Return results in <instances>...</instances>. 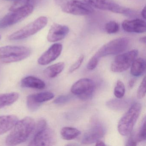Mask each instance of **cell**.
Listing matches in <instances>:
<instances>
[{
    "mask_svg": "<svg viewBox=\"0 0 146 146\" xmlns=\"http://www.w3.org/2000/svg\"><path fill=\"white\" fill-rule=\"evenodd\" d=\"M35 126V120L27 117L18 121L6 139L8 146H15L26 141L31 135Z\"/></svg>",
    "mask_w": 146,
    "mask_h": 146,
    "instance_id": "1",
    "label": "cell"
},
{
    "mask_svg": "<svg viewBox=\"0 0 146 146\" xmlns=\"http://www.w3.org/2000/svg\"><path fill=\"white\" fill-rule=\"evenodd\" d=\"M141 110V106L138 102L134 103L119 121L117 130L123 136H127L132 132Z\"/></svg>",
    "mask_w": 146,
    "mask_h": 146,
    "instance_id": "2",
    "label": "cell"
},
{
    "mask_svg": "<svg viewBox=\"0 0 146 146\" xmlns=\"http://www.w3.org/2000/svg\"><path fill=\"white\" fill-rule=\"evenodd\" d=\"M31 50L23 46H8L0 47V62L4 64L23 60L30 55Z\"/></svg>",
    "mask_w": 146,
    "mask_h": 146,
    "instance_id": "3",
    "label": "cell"
},
{
    "mask_svg": "<svg viewBox=\"0 0 146 146\" xmlns=\"http://www.w3.org/2000/svg\"><path fill=\"white\" fill-rule=\"evenodd\" d=\"M47 18L41 17L23 29L16 31L8 37L11 41L20 40L33 35L43 29L48 22Z\"/></svg>",
    "mask_w": 146,
    "mask_h": 146,
    "instance_id": "4",
    "label": "cell"
},
{
    "mask_svg": "<svg viewBox=\"0 0 146 146\" xmlns=\"http://www.w3.org/2000/svg\"><path fill=\"white\" fill-rule=\"evenodd\" d=\"M92 7L126 16H133L134 12L121 6L113 0H83Z\"/></svg>",
    "mask_w": 146,
    "mask_h": 146,
    "instance_id": "5",
    "label": "cell"
},
{
    "mask_svg": "<svg viewBox=\"0 0 146 146\" xmlns=\"http://www.w3.org/2000/svg\"><path fill=\"white\" fill-rule=\"evenodd\" d=\"M129 43L127 38H119L112 40L102 46L95 55L99 58L110 55L119 54L125 51Z\"/></svg>",
    "mask_w": 146,
    "mask_h": 146,
    "instance_id": "6",
    "label": "cell"
},
{
    "mask_svg": "<svg viewBox=\"0 0 146 146\" xmlns=\"http://www.w3.org/2000/svg\"><path fill=\"white\" fill-rule=\"evenodd\" d=\"M34 11L32 5H28L16 10L10 11L0 21V28H6L16 24L29 16Z\"/></svg>",
    "mask_w": 146,
    "mask_h": 146,
    "instance_id": "7",
    "label": "cell"
},
{
    "mask_svg": "<svg viewBox=\"0 0 146 146\" xmlns=\"http://www.w3.org/2000/svg\"><path fill=\"white\" fill-rule=\"evenodd\" d=\"M94 82L88 78H82L77 81L71 89L72 94L77 96L82 100H86L90 98L95 90Z\"/></svg>",
    "mask_w": 146,
    "mask_h": 146,
    "instance_id": "8",
    "label": "cell"
},
{
    "mask_svg": "<svg viewBox=\"0 0 146 146\" xmlns=\"http://www.w3.org/2000/svg\"><path fill=\"white\" fill-rule=\"evenodd\" d=\"M62 11L66 13L78 16L90 15L94 12L93 7L84 1L70 0L61 5Z\"/></svg>",
    "mask_w": 146,
    "mask_h": 146,
    "instance_id": "9",
    "label": "cell"
},
{
    "mask_svg": "<svg viewBox=\"0 0 146 146\" xmlns=\"http://www.w3.org/2000/svg\"><path fill=\"white\" fill-rule=\"evenodd\" d=\"M138 53V51L135 49L117 55L111 63V70L114 72H122L127 70L137 57Z\"/></svg>",
    "mask_w": 146,
    "mask_h": 146,
    "instance_id": "10",
    "label": "cell"
},
{
    "mask_svg": "<svg viewBox=\"0 0 146 146\" xmlns=\"http://www.w3.org/2000/svg\"><path fill=\"white\" fill-rule=\"evenodd\" d=\"M55 142L54 132L52 129L46 127L33 134L29 146H52Z\"/></svg>",
    "mask_w": 146,
    "mask_h": 146,
    "instance_id": "11",
    "label": "cell"
},
{
    "mask_svg": "<svg viewBox=\"0 0 146 146\" xmlns=\"http://www.w3.org/2000/svg\"><path fill=\"white\" fill-rule=\"evenodd\" d=\"M54 94L52 92H44L30 95L27 96V107L31 112L37 111L42 103L52 100Z\"/></svg>",
    "mask_w": 146,
    "mask_h": 146,
    "instance_id": "12",
    "label": "cell"
},
{
    "mask_svg": "<svg viewBox=\"0 0 146 146\" xmlns=\"http://www.w3.org/2000/svg\"><path fill=\"white\" fill-rule=\"evenodd\" d=\"M105 134V129L100 123H96L84 134L82 143L84 144H90L96 143L103 137Z\"/></svg>",
    "mask_w": 146,
    "mask_h": 146,
    "instance_id": "13",
    "label": "cell"
},
{
    "mask_svg": "<svg viewBox=\"0 0 146 146\" xmlns=\"http://www.w3.org/2000/svg\"><path fill=\"white\" fill-rule=\"evenodd\" d=\"M63 46L60 43L53 44L44 53L38 60V63L40 65L45 66L52 63L61 54Z\"/></svg>",
    "mask_w": 146,
    "mask_h": 146,
    "instance_id": "14",
    "label": "cell"
},
{
    "mask_svg": "<svg viewBox=\"0 0 146 146\" xmlns=\"http://www.w3.org/2000/svg\"><path fill=\"white\" fill-rule=\"evenodd\" d=\"M69 28L66 25L54 24L49 30L47 40L50 42H55L64 39L69 33Z\"/></svg>",
    "mask_w": 146,
    "mask_h": 146,
    "instance_id": "15",
    "label": "cell"
},
{
    "mask_svg": "<svg viewBox=\"0 0 146 146\" xmlns=\"http://www.w3.org/2000/svg\"><path fill=\"white\" fill-rule=\"evenodd\" d=\"M122 27L129 33H143L146 31V23L140 19L125 20L122 23Z\"/></svg>",
    "mask_w": 146,
    "mask_h": 146,
    "instance_id": "16",
    "label": "cell"
},
{
    "mask_svg": "<svg viewBox=\"0 0 146 146\" xmlns=\"http://www.w3.org/2000/svg\"><path fill=\"white\" fill-rule=\"evenodd\" d=\"M18 121V118L14 115L0 116V135L13 128Z\"/></svg>",
    "mask_w": 146,
    "mask_h": 146,
    "instance_id": "17",
    "label": "cell"
},
{
    "mask_svg": "<svg viewBox=\"0 0 146 146\" xmlns=\"http://www.w3.org/2000/svg\"><path fill=\"white\" fill-rule=\"evenodd\" d=\"M21 84L23 88L37 90L43 89L46 87V84L42 80L33 76H29L23 78Z\"/></svg>",
    "mask_w": 146,
    "mask_h": 146,
    "instance_id": "18",
    "label": "cell"
},
{
    "mask_svg": "<svg viewBox=\"0 0 146 146\" xmlns=\"http://www.w3.org/2000/svg\"><path fill=\"white\" fill-rule=\"evenodd\" d=\"M146 69V62L142 58L135 59L131 66V74L135 77L141 76Z\"/></svg>",
    "mask_w": 146,
    "mask_h": 146,
    "instance_id": "19",
    "label": "cell"
},
{
    "mask_svg": "<svg viewBox=\"0 0 146 146\" xmlns=\"http://www.w3.org/2000/svg\"><path fill=\"white\" fill-rule=\"evenodd\" d=\"M19 98V94L16 92L0 94V109L12 105Z\"/></svg>",
    "mask_w": 146,
    "mask_h": 146,
    "instance_id": "20",
    "label": "cell"
},
{
    "mask_svg": "<svg viewBox=\"0 0 146 146\" xmlns=\"http://www.w3.org/2000/svg\"><path fill=\"white\" fill-rule=\"evenodd\" d=\"M64 67L65 64L63 62H59L52 65L44 70V75L49 78H54L63 71Z\"/></svg>",
    "mask_w": 146,
    "mask_h": 146,
    "instance_id": "21",
    "label": "cell"
},
{
    "mask_svg": "<svg viewBox=\"0 0 146 146\" xmlns=\"http://www.w3.org/2000/svg\"><path fill=\"white\" fill-rule=\"evenodd\" d=\"M106 104L108 107L115 111L124 110L129 106L127 101L119 98L110 100L106 102Z\"/></svg>",
    "mask_w": 146,
    "mask_h": 146,
    "instance_id": "22",
    "label": "cell"
},
{
    "mask_svg": "<svg viewBox=\"0 0 146 146\" xmlns=\"http://www.w3.org/2000/svg\"><path fill=\"white\" fill-rule=\"evenodd\" d=\"M81 134L79 130L71 127H64L61 129L60 135L63 139L66 140H72L75 139Z\"/></svg>",
    "mask_w": 146,
    "mask_h": 146,
    "instance_id": "23",
    "label": "cell"
},
{
    "mask_svg": "<svg viewBox=\"0 0 146 146\" xmlns=\"http://www.w3.org/2000/svg\"><path fill=\"white\" fill-rule=\"evenodd\" d=\"M113 93L116 98L119 99L123 98L125 93V87L122 81L120 80L117 81L114 88Z\"/></svg>",
    "mask_w": 146,
    "mask_h": 146,
    "instance_id": "24",
    "label": "cell"
},
{
    "mask_svg": "<svg viewBox=\"0 0 146 146\" xmlns=\"http://www.w3.org/2000/svg\"><path fill=\"white\" fill-rule=\"evenodd\" d=\"M146 138V119L144 117L135 139L137 142H141L145 141Z\"/></svg>",
    "mask_w": 146,
    "mask_h": 146,
    "instance_id": "25",
    "label": "cell"
},
{
    "mask_svg": "<svg viewBox=\"0 0 146 146\" xmlns=\"http://www.w3.org/2000/svg\"><path fill=\"white\" fill-rule=\"evenodd\" d=\"M119 29V25L114 21H110L105 25V30L109 34H115L118 32Z\"/></svg>",
    "mask_w": 146,
    "mask_h": 146,
    "instance_id": "26",
    "label": "cell"
},
{
    "mask_svg": "<svg viewBox=\"0 0 146 146\" xmlns=\"http://www.w3.org/2000/svg\"><path fill=\"white\" fill-rule=\"evenodd\" d=\"M34 1V0H18L15 1V3L11 7L10 10L13 11L28 5H32L31 3Z\"/></svg>",
    "mask_w": 146,
    "mask_h": 146,
    "instance_id": "27",
    "label": "cell"
},
{
    "mask_svg": "<svg viewBox=\"0 0 146 146\" xmlns=\"http://www.w3.org/2000/svg\"><path fill=\"white\" fill-rule=\"evenodd\" d=\"M146 77H144L137 90V98L139 99L144 98L146 96Z\"/></svg>",
    "mask_w": 146,
    "mask_h": 146,
    "instance_id": "28",
    "label": "cell"
},
{
    "mask_svg": "<svg viewBox=\"0 0 146 146\" xmlns=\"http://www.w3.org/2000/svg\"><path fill=\"white\" fill-rule=\"evenodd\" d=\"M99 59L100 58H99L98 57H96V55H94L90 60L89 61L88 63L87 66V69L90 70H94L97 66Z\"/></svg>",
    "mask_w": 146,
    "mask_h": 146,
    "instance_id": "29",
    "label": "cell"
},
{
    "mask_svg": "<svg viewBox=\"0 0 146 146\" xmlns=\"http://www.w3.org/2000/svg\"><path fill=\"white\" fill-rule=\"evenodd\" d=\"M84 60V56L82 55V56H80L78 58V59L76 60V62L70 67L69 72L70 73H72V72L75 71L76 70L78 69L82 64Z\"/></svg>",
    "mask_w": 146,
    "mask_h": 146,
    "instance_id": "30",
    "label": "cell"
},
{
    "mask_svg": "<svg viewBox=\"0 0 146 146\" xmlns=\"http://www.w3.org/2000/svg\"><path fill=\"white\" fill-rule=\"evenodd\" d=\"M71 97L69 95H61L58 96L54 100V103L56 104H63L68 102Z\"/></svg>",
    "mask_w": 146,
    "mask_h": 146,
    "instance_id": "31",
    "label": "cell"
},
{
    "mask_svg": "<svg viewBox=\"0 0 146 146\" xmlns=\"http://www.w3.org/2000/svg\"><path fill=\"white\" fill-rule=\"evenodd\" d=\"M137 142L135 139L133 138V137H131L128 140L126 146H136Z\"/></svg>",
    "mask_w": 146,
    "mask_h": 146,
    "instance_id": "32",
    "label": "cell"
},
{
    "mask_svg": "<svg viewBox=\"0 0 146 146\" xmlns=\"http://www.w3.org/2000/svg\"><path fill=\"white\" fill-rule=\"evenodd\" d=\"M135 83V80L134 78L131 79L129 82V87L130 88H133Z\"/></svg>",
    "mask_w": 146,
    "mask_h": 146,
    "instance_id": "33",
    "label": "cell"
},
{
    "mask_svg": "<svg viewBox=\"0 0 146 146\" xmlns=\"http://www.w3.org/2000/svg\"><path fill=\"white\" fill-rule=\"evenodd\" d=\"M141 15L144 19H146V7H145L142 10L141 12Z\"/></svg>",
    "mask_w": 146,
    "mask_h": 146,
    "instance_id": "34",
    "label": "cell"
},
{
    "mask_svg": "<svg viewBox=\"0 0 146 146\" xmlns=\"http://www.w3.org/2000/svg\"><path fill=\"white\" fill-rule=\"evenodd\" d=\"M106 144L103 142L102 141L99 140V141H97L96 143V146H106Z\"/></svg>",
    "mask_w": 146,
    "mask_h": 146,
    "instance_id": "35",
    "label": "cell"
},
{
    "mask_svg": "<svg viewBox=\"0 0 146 146\" xmlns=\"http://www.w3.org/2000/svg\"><path fill=\"white\" fill-rule=\"evenodd\" d=\"M140 40V41L141 42H142V43H146V36H144V37H141V38H140V40Z\"/></svg>",
    "mask_w": 146,
    "mask_h": 146,
    "instance_id": "36",
    "label": "cell"
},
{
    "mask_svg": "<svg viewBox=\"0 0 146 146\" xmlns=\"http://www.w3.org/2000/svg\"><path fill=\"white\" fill-rule=\"evenodd\" d=\"M8 1H18V0H8Z\"/></svg>",
    "mask_w": 146,
    "mask_h": 146,
    "instance_id": "37",
    "label": "cell"
},
{
    "mask_svg": "<svg viewBox=\"0 0 146 146\" xmlns=\"http://www.w3.org/2000/svg\"><path fill=\"white\" fill-rule=\"evenodd\" d=\"M0 40H1V36H0Z\"/></svg>",
    "mask_w": 146,
    "mask_h": 146,
    "instance_id": "38",
    "label": "cell"
}]
</instances>
